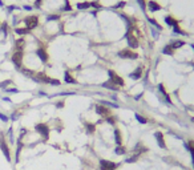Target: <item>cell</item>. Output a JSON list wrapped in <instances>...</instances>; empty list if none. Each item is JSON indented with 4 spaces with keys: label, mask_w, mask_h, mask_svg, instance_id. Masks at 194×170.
<instances>
[{
    "label": "cell",
    "mask_w": 194,
    "mask_h": 170,
    "mask_svg": "<svg viewBox=\"0 0 194 170\" xmlns=\"http://www.w3.org/2000/svg\"><path fill=\"white\" fill-rule=\"evenodd\" d=\"M108 74H109V77H110V83L112 84H114L117 86H124L125 84V81L122 77H120L118 74H116L113 71H108Z\"/></svg>",
    "instance_id": "1"
},
{
    "label": "cell",
    "mask_w": 194,
    "mask_h": 170,
    "mask_svg": "<svg viewBox=\"0 0 194 170\" xmlns=\"http://www.w3.org/2000/svg\"><path fill=\"white\" fill-rule=\"evenodd\" d=\"M35 80L37 81H43L45 84H52V85H60V81L58 80H53V79H49L48 76H45L44 73H39L36 77H33Z\"/></svg>",
    "instance_id": "2"
},
{
    "label": "cell",
    "mask_w": 194,
    "mask_h": 170,
    "mask_svg": "<svg viewBox=\"0 0 194 170\" xmlns=\"http://www.w3.org/2000/svg\"><path fill=\"white\" fill-rule=\"evenodd\" d=\"M117 163L107 161V160H100V170H116Z\"/></svg>",
    "instance_id": "3"
},
{
    "label": "cell",
    "mask_w": 194,
    "mask_h": 170,
    "mask_svg": "<svg viewBox=\"0 0 194 170\" xmlns=\"http://www.w3.org/2000/svg\"><path fill=\"white\" fill-rule=\"evenodd\" d=\"M118 56L121 58H129V60H132V58H137L138 55L136 53V52H133L130 49H122L118 52Z\"/></svg>",
    "instance_id": "4"
},
{
    "label": "cell",
    "mask_w": 194,
    "mask_h": 170,
    "mask_svg": "<svg viewBox=\"0 0 194 170\" xmlns=\"http://www.w3.org/2000/svg\"><path fill=\"white\" fill-rule=\"evenodd\" d=\"M35 129H36V132H39L40 134L43 136V138H48L49 137V129L48 126H47L45 124H37L36 126H35Z\"/></svg>",
    "instance_id": "5"
},
{
    "label": "cell",
    "mask_w": 194,
    "mask_h": 170,
    "mask_svg": "<svg viewBox=\"0 0 194 170\" xmlns=\"http://www.w3.org/2000/svg\"><path fill=\"white\" fill-rule=\"evenodd\" d=\"M12 61H13V64L17 68L21 67V61H23V52H21V49H17L12 55Z\"/></svg>",
    "instance_id": "6"
},
{
    "label": "cell",
    "mask_w": 194,
    "mask_h": 170,
    "mask_svg": "<svg viewBox=\"0 0 194 170\" xmlns=\"http://www.w3.org/2000/svg\"><path fill=\"white\" fill-rule=\"evenodd\" d=\"M25 24H27V28L28 29H33L39 24V19L37 16H29V17H25Z\"/></svg>",
    "instance_id": "7"
},
{
    "label": "cell",
    "mask_w": 194,
    "mask_h": 170,
    "mask_svg": "<svg viewBox=\"0 0 194 170\" xmlns=\"http://www.w3.org/2000/svg\"><path fill=\"white\" fill-rule=\"evenodd\" d=\"M0 149H2V151L4 153L5 158H7L8 161H11V156H9V149H8L7 144H5V141L3 140V137H0Z\"/></svg>",
    "instance_id": "8"
},
{
    "label": "cell",
    "mask_w": 194,
    "mask_h": 170,
    "mask_svg": "<svg viewBox=\"0 0 194 170\" xmlns=\"http://www.w3.org/2000/svg\"><path fill=\"white\" fill-rule=\"evenodd\" d=\"M96 112L100 114V116H104V117H109L112 113H110V110L108 108H105L104 105H96Z\"/></svg>",
    "instance_id": "9"
},
{
    "label": "cell",
    "mask_w": 194,
    "mask_h": 170,
    "mask_svg": "<svg viewBox=\"0 0 194 170\" xmlns=\"http://www.w3.org/2000/svg\"><path fill=\"white\" fill-rule=\"evenodd\" d=\"M154 137H156V140H157L158 146H160L161 149H166V144H165V140H163V134H162L161 132H156Z\"/></svg>",
    "instance_id": "10"
},
{
    "label": "cell",
    "mask_w": 194,
    "mask_h": 170,
    "mask_svg": "<svg viewBox=\"0 0 194 170\" xmlns=\"http://www.w3.org/2000/svg\"><path fill=\"white\" fill-rule=\"evenodd\" d=\"M126 39H128V44H129V47L130 48H133V49H136L137 47H138V41H137V39L133 36V35H130V33H128V36H126Z\"/></svg>",
    "instance_id": "11"
},
{
    "label": "cell",
    "mask_w": 194,
    "mask_h": 170,
    "mask_svg": "<svg viewBox=\"0 0 194 170\" xmlns=\"http://www.w3.org/2000/svg\"><path fill=\"white\" fill-rule=\"evenodd\" d=\"M148 8H149V11H152V12H157V11H160L161 9V5L158 4V3H156V2H149L148 3Z\"/></svg>",
    "instance_id": "12"
},
{
    "label": "cell",
    "mask_w": 194,
    "mask_h": 170,
    "mask_svg": "<svg viewBox=\"0 0 194 170\" xmlns=\"http://www.w3.org/2000/svg\"><path fill=\"white\" fill-rule=\"evenodd\" d=\"M36 55L40 57V60H41L43 63H47V61H48V55H47V52H45L44 49H41V48L37 49V51H36Z\"/></svg>",
    "instance_id": "13"
},
{
    "label": "cell",
    "mask_w": 194,
    "mask_h": 170,
    "mask_svg": "<svg viewBox=\"0 0 194 170\" xmlns=\"http://www.w3.org/2000/svg\"><path fill=\"white\" fill-rule=\"evenodd\" d=\"M141 76H142V68H137L133 73H130V79L138 80V79H141Z\"/></svg>",
    "instance_id": "14"
},
{
    "label": "cell",
    "mask_w": 194,
    "mask_h": 170,
    "mask_svg": "<svg viewBox=\"0 0 194 170\" xmlns=\"http://www.w3.org/2000/svg\"><path fill=\"white\" fill-rule=\"evenodd\" d=\"M158 89H160V92L162 93V96L163 97H165V100H166V102L170 105V104H172V101H170V98H169V96H168V93H166V90H165V88H163V85L162 84H160V85H158Z\"/></svg>",
    "instance_id": "15"
},
{
    "label": "cell",
    "mask_w": 194,
    "mask_h": 170,
    "mask_svg": "<svg viewBox=\"0 0 194 170\" xmlns=\"http://www.w3.org/2000/svg\"><path fill=\"white\" fill-rule=\"evenodd\" d=\"M114 140H116V144H117V145H121V144H122L121 133H120L118 129H116V130H114Z\"/></svg>",
    "instance_id": "16"
},
{
    "label": "cell",
    "mask_w": 194,
    "mask_h": 170,
    "mask_svg": "<svg viewBox=\"0 0 194 170\" xmlns=\"http://www.w3.org/2000/svg\"><path fill=\"white\" fill-rule=\"evenodd\" d=\"M190 145L191 146H189V145H185L186 146V149L190 151V154H191V162H193V169H194V142H190Z\"/></svg>",
    "instance_id": "17"
},
{
    "label": "cell",
    "mask_w": 194,
    "mask_h": 170,
    "mask_svg": "<svg viewBox=\"0 0 194 170\" xmlns=\"http://www.w3.org/2000/svg\"><path fill=\"white\" fill-rule=\"evenodd\" d=\"M114 151H116V154L121 156V154H125V153H126V149H125L122 145H118V146H117V148L114 149Z\"/></svg>",
    "instance_id": "18"
},
{
    "label": "cell",
    "mask_w": 194,
    "mask_h": 170,
    "mask_svg": "<svg viewBox=\"0 0 194 170\" xmlns=\"http://www.w3.org/2000/svg\"><path fill=\"white\" fill-rule=\"evenodd\" d=\"M102 86H104V88H108V89H113V90H117V89H118V86L114 85V84H112L110 81H107L105 84H102Z\"/></svg>",
    "instance_id": "19"
},
{
    "label": "cell",
    "mask_w": 194,
    "mask_h": 170,
    "mask_svg": "<svg viewBox=\"0 0 194 170\" xmlns=\"http://www.w3.org/2000/svg\"><path fill=\"white\" fill-rule=\"evenodd\" d=\"M92 7V3H79L77 4V8L79 9H88V8H91Z\"/></svg>",
    "instance_id": "20"
},
{
    "label": "cell",
    "mask_w": 194,
    "mask_h": 170,
    "mask_svg": "<svg viewBox=\"0 0 194 170\" xmlns=\"http://www.w3.org/2000/svg\"><path fill=\"white\" fill-rule=\"evenodd\" d=\"M173 51H174V49L172 48V45H166L165 48L162 49V53H163V55H173Z\"/></svg>",
    "instance_id": "21"
},
{
    "label": "cell",
    "mask_w": 194,
    "mask_h": 170,
    "mask_svg": "<svg viewBox=\"0 0 194 170\" xmlns=\"http://www.w3.org/2000/svg\"><path fill=\"white\" fill-rule=\"evenodd\" d=\"M64 79H65V81H67V83H69V84H76V80L68 72H65V77H64Z\"/></svg>",
    "instance_id": "22"
},
{
    "label": "cell",
    "mask_w": 194,
    "mask_h": 170,
    "mask_svg": "<svg viewBox=\"0 0 194 170\" xmlns=\"http://www.w3.org/2000/svg\"><path fill=\"white\" fill-rule=\"evenodd\" d=\"M165 21H166V24L172 25V27L177 24V20H174L173 17H170V16H166V17H165Z\"/></svg>",
    "instance_id": "23"
},
{
    "label": "cell",
    "mask_w": 194,
    "mask_h": 170,
    "mask_svg": "<svg viewBox=\"0 0 194 170\" xmlns=\"http://www.w3.org/2000/svg\"><path fill=\"white\" fill-rule=\"evenodd\" d=\"M173 31H174V33H178V35H184V36H186V33H185L184 31H181V29H180L178 24L173 25Z\"/></svg>",
    "instance_id": "24"
},
{
    "label": "cell",
    "mask_w": 194,
    "mask_h": 170,
    "mask_svg": "<svg viewBox=\"0 0 194 170\" xmlns=\"http://www.w3.org/2000/svg\"><path fill=\"white\" fill-rule=\"evenodd\" d=\"M172 45V48L175 49V48H181L182 45H185V41H174L173 44H170Z\"/></svg>",
    "instance_id": "25"
},
{
    "label": "cell",
    "mask_w": 194,
    "mask_h": 170,
    "mask_svg": "<svg viewBox=\"0 0 194 170\" xmlns=\"http://www.w3.org/2000/svg\"><path fill=\"white\" fill-rule=\"evenodd\" d=\"M28 32H29L28 28H27V29H25V28H17V29H16V33H17V35H27Z\"/></svg>",
    "instance_id": "26"
},
{
    "label": "cell",
    "mask_w": 194,
    "mask_h": 170,
    "mask_svg": "<svg viewBox=\"0 0 194 170\" xmlns=\"http://www.w3.org/2000/svg\"><path fill=\"white\" fill-rule=\"evenodd\" d=\"M148 20H149V23H150V24H153V25H154L157 29H161V25L158 24V23H157L154 19H152V17H148Z\"/></svg>",
    "instance_id": "27"
},
{
    "label": "cell",
    "mask_w": 194,
    "mask_h": 170,
    "mask_svg": "<svg viewBox=\"0 0 194 170\" xmlns=\"http://www.w3.org/2000/svg\"><path fill=\"white\" fill-rule=\"evenodd\" d=\"M136 120L140 122V124H146V122H148V121H146V118H144V117H141L140 114H136Z\"/></svg>",
    "instance_id": "28"
},
{
    "label": "cell",
    "mask_w": 194,
    "mask_h": 170,
    "mask_svg": "<svg viewBox=\"0 0 194 170\" xmlns=\"http://www.w3.org/2000/svg\"><path fill=\"white\" fill-rule=\"evenodd\" d=\"M86 130L89 133H93V132H95V125H93V124H86Z\"/></svg>",
    "instance_id": "29"
},
{
    "label": "cell",
    "mask_w": 194,
    "mask_h": 170,
    "mask_svg": "<svg viewBox=\"0 0 194 170\" xmlns=\"http://www.w3.org/2000/svg\"><path fill=\"white\" fill-rule=\"evenodd\" d=\"M23 45H24V40H23V39H20V40H17V41H16V47H17V48L20 47V49H21Z\"/></svg>",
    "instance_id": "30"
},
{
    "label": "cell",
    "mask_w": 194,
    "mask_h": 170,
    "mask_svg": "<svg viewBox=\"0 0 194 170\" xmlns=\"http://www.w3.org/2000/svg\"><path fill=\"white\" fill-rule=\"evenodd\" d=\"M122 7H125V2H120L118 4L114 5V8H117V9H120V8H122Z\"/></svg>",
    "instance_id": "31"
},
{
    "label": "cell",
    "mask_w": 194,
    "mask_h": 170,
    "mask_svg": "<svg viewBox=\"0 0 194 170\" xmlns=\"http://www.w3.org/2000/svg\"><path fill=\"white\" fill-rule=\"evenodd\" d=\"M58 19H60L58 16L53 15V16H48V19H47V20H48V21H52V20H58Z\"/></svg>",
    "instance_id": "32"
},
{
    "label": "cell",
    "mask_w": 194,
    "mask_h": 170,
    "mask_svg": "<svg viewBox=\"0 0 194 170\" xmlns=\"http://www.w3.org/2000/svg\"><path fill=\"white\" fill-rule=\"evenodd\" d=\"M137 2L140 4V7L142 8V9H145V0H137Z\"/></svg>",
    "instance_id": "33"
},
{
    "label": "cell",
    "mask_w": 194,
    "mask_h": 170,
    "mask_svg": "<svg viewBox=\"0 0 194 170\" xmlns=\"http://www.w3.org/2000/svg\"><path fill=\"white\" fill-rule=\"evenodd\" d=\"M107 121L109 122V124H110V125H114V120H113V118H112V117H107Z\"/></svg>",
    "instance_id": "34"
},
{
    "label": "cell",
    "mask_w": 194,
    "mask_h": 170,
    "mask_svg": "<svg viewBox=\"0 0 194 170\" xmlns=\"http://www.w3.org/2000/svg\"><path fill=\"white\" fill-rule=\"evenodd\" d=\"M70 9H72V7H70V4H69V3H67V4H65V7H64V11H70Z\"/></svg>",
    "instance_id": "35"
},
{
    "label": "cell",
    "mask_w": 194,
    "mask_h": 170,
    "mask_svg": "<svg viewBox=\"0 0 194 170\" xmlns=\"http://www.w3.org/2000/svg\"><path fill=\"white\" fill-rule=\"evenodd\" d=\"M8 84H11V81L9 80H7V81H4L3 84H0V86H5V85H8Z\"/></svg>",
    "instance_id": "36"
},
{
    "label": "cell",
    "mask_w": 194,
    "mask_h": 170,
    "mask_svg": "<svg viewBox=\"0 0 194 170\" xmlns=\"http://www.w3.org/2000/svg\"><path fill=\"white\" fill-rule=\"evenodd\" d=\"M0 118H2L3 121H7V120H8V117H5L4 114H2V113H0Z\"/></svg>",
    "instance_id": "37"
},
{
    "label": "cell",
    "mask_w": 194,
    "mask_h": 170,
    "mask_svg": "<svg viewBox=\"0 0 194 170\" xmlns=\"http://www.w3.org/2000/svg\"><path fill=\"white\" fill-rule=\"evenodd\" d=\"M24 9H27V11H31V9H32V7H29V5H25V7H24Z\"/></svg>",
    "instance_id": "38"
},
{
    "label": "cell",
    "mask_w": 194,
    "mask_h": 170,
    "mask_svg": "<svg viewBox=\"0 0 194 170\" xmlns=\"http://www.w3.org/2000/svg\"><path fill=\"white\" fill-rule=\"evenodd\" d=\"M57 106H58V108H63V106H64V102H58Z\"/></svg>",
    "instance_id": "39"
},
{
    "label": "cell",
    "mask_w": 194,
    "mask_h": 170,
    "mask_svg": "<svg viewBox=\"0 0 194 170\" xmlns=\"http://www.w3.org/2000/svg\"><path fill=\"white\" fill-rule=\"evenodd\" d=\"M40 3H41V0H37V2H36V5H40Z\"/></svg>",
    "instance_id": "40"
},
{
    "label": "cell",
    "mask_w": 194,
    "mask_h": 170,
    "mask_svg": "<svg viewBox=\"0 0 194 170\" xmlns=\"http://www.w3.org/2000/svg\"><path fill=\"white\" fill-rule=\"evenodd\" d=\"M191 48H193V51H194V44H193V45H191Z\"/></svg>",
    "instance_id": "41"
}]
</instances>
